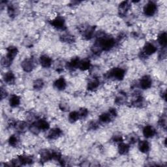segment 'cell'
Masks as SVG:
<instances>
[{
  "mask_svg": "<svg viewBox=\"0 0 167 167\" xmlns=\"http://www.w3.org/2000/svg\"><path fill=\"white\" fill-rule=\"evenodd\" d=\"M125 75V70L122 68H114L112 70H110L108 73V76L109 78H114L115 80H122L123 79V78Z\"/></svg>",
  "mask_w": 167,
  "mask_h": 167,
  "instance_id": "1",
  "label": "cell"
},
{
  "mask_svg": "<svg viewBox=\"0 0 167 167\" xmlns=\"http://www.w3.org/2000/svg\"><path fill=\"white\" fill-rule=\"evenodd\" d=\"M80 33L82 36L87 40L91 39L94 35L95 34V27L87 26H81L80 27Z\"/></svg>",
  "mask_w": 167,
  "mask_h": 167,
  "instance_id": "2",
  "label": "cell"
},
{
  "mask_svg": "<svg viewBox=\"0 0 167 167\" xmlns=\"http://www.w3.org/2000/svg\"><path fill=\"white\" fill-rule=\"evenodd\" d=\"M157 51L156 46L152 43H146L143 48V50L141 52V57L146 58V56L154 54Z\"/></svg>",
  "mask_w": 167,
  "mask_h": 167,
  "instance_id": "3",
  "label": "cell"
},
{
  "mask_svg": "<svg viewBox=\"0 0 167 167\" xmlns=\"http://www.w3.org/2000/svg\"><path fill=\"white\" fill-rule=\"evenodd\" d=\"M157 5L154 2H149L144 8V12L147 16H152L157 11Z\"/></svg>",
  "mask_w": 167,
  "mask_h": 167,
  "instance_id": "4",
  "label": "cell"
},
{
  "mask_svg": "<svg viewBox=\"0 0 167 167\" xmlns=\"http://www.w3.org/2000/svg\"><path fill=\"white\" fill-rule=\"evenodd\" d=\"M50 23L51 25L55 27L56 29L64 30L66 28V22H65V20L63 17L58 16L51 20Z\"/></svg>",
  "mask_w": 167,
  "mask_h": 167,
  "instance_id": "5",
  "label": "cell"
},
{
  "mask_svg": "<svg viewBox=\"0 0 167 167\" xmlns=\"http://www.w3.org/2000/svg\"><path fill=\"white\" fill-rule=\"evenodd\" d=\"M21 67L25 72L30 73L32 71V70H33L35 67V63L34 59L32 58L25 59L24 61L22 62Z\"/></svg>",
  "mask_w": 167,
  "mask_h": 167,
  "instance_id": "6",
  "label": "cell"
},
{
  "mask_svg": "<svg viewBox=\"0 0 167 167\" xmlns=\"http://www.w3.org/2000/svg\"><path fill=\"white\" fill-rule=\"evenodd\" d=\"M139 84H140V87L143 90H147L149 89L151 87L152 85V80L150 76L146 75L144 76L140 80L139 82Z\"/></svg>",
  "mask_w": 167,
  "mask_h": 167,
  "instance_id": "7",
  "label": "cell"
},
{
  "mask_svg": "<svg viewBox=\"0 0 167 167\" xmlns=\"http://www.w3.org/2000/svg\"><path fill=\"white\" fill-rule=\"evenodd\" d=\"M39 62L43 67L48 68L52 66V59L47 55H42L39 58Z\"/></svg>",
  "mask_w": 167,
  "mask_h": 167,
  "instance_id": "8",
  "label": "cell"
},
{
  "mask_svg": "<svg viewBox=\"0 0 167 167\" xmlns=\"http://www.w3.org/2000/svg\"><path fill=\"white\" fill-rule=\"evenodd\" d=\"M40 158L41 163H46L48 161L52 159V151L48 150H43L40 153Z\"/></svg>",
  "mask_w": 167,
  "mask_h": 167,
  "instance_id": "9",
  "label": "cell"
},
{
  "mask_svg": "<svg viewBox=\"0 0 167 167\" xmlns=\"http://www.w3.org/2000/svg\"><path fill=\"white\" fill-rule=\"evenodd\" d=\"M35 125L39 129V131H46L50 127L49 123L44 119H39L34 122Z\"/></svg>",
  "mask_w": 167,
  "mask_h": 167,
  "instance_id": "10",
  "label": "cell"
},
{
  "mask_svg": "<svg viewBox=\"0 0 167 167\" xmlns=\"http://www.w3.org/2000/svg\"><path fill=\"white\" fill-rule=\"evenodd\" d=\"M62 131L59 128L55 127L50 130L48 134V138L50 140H55L62 135Z\"/></svg>",
  "mask_w": 167,
  "mask_h": 167,
  "instance_id": "11",
  "label": "cell"
},
{
  "mask_svg": "<svg viewBox=\"0 0 167 167\" xmlns=\"http://www.w3.org/2000/svg\"><path fill=\"white\" fill-rule=\"evenodd\" d=\"M18 52V50L16 47L13 46H10L7 48V54L5 56L9 59H10L11 61H13L14 59H15L17 55Z\"/></svg>",
  "mask_w": 167,
  "mask_h": 167,
  "instance_id": "12",
  "label": "cell"
},
{
  "mask_svg": "<svg viewBox=\"0 0 167 167\" xmlns=\"http://www.w3.org/2000/svg\"><path fill=\"white\" fill-rule=\"evenodd\" d=\"M130 7H131V5H130L129 2L128 1L122 2L119 5V15L122 16H125L128 12Z\"/></svg>",
  "mask_w": 167,
  "mask_h": 167,
  "instance_id": "13",
  "label": "cell"
},
{
  "mask_svg": "<svg viewBox=\"0 0 167 167\" xmlns=\"http://www.w3.org/2000/svg\"><path fill=\"white\" fill-rule=\"evenodd\" d=\"M143 134L146 138H151L155 136V130L151 125H146L143 129Z\"/></svg>",
  "mask_w": 167,
  "mask_h": 167,
  "instance_id": "14",
  "label": "cell"
},
{
  "mask_svg": "<svg viewBox=\"0 0 167 167\" xmlns=\"http://www.w3.org/2000/svg\"><path fill=\"white\" fill-rule=\"evenodd\" d=\"M54 86L58 90H63L66 89V87L67 86V83L66 80L64 79V78L61 77L54 82Z\"/></svg>",
  "mask_w": 167,
  "mask_h": 167,
  "instance_id": "15",
  "label": "cell"
},
{
  "mask_svg": "<svg viewBox=\"0 0 167 167\" xmlns=\"http://www.w3.org/2000/svg\"><path fill=\"white\" fill-rule=\"evenodd\" d=\"M3 80L5 82H6L7 84L11 85L15 82L16 78L12 71H8L4 75Z\"/></svg>",
  "mask_w": 167,
  "mask_h": 167,
  "instance_id": "16",
  "label": "cell"
},
{
  "mask_svg": "<svg viewBox=\"0 0 167 167\" xmlns=\"http://www.w3.org/2000/svg\"><path fill=\"white\" fill-rule=\"evenodd\" d=\"M80 59L78 58H75L72 59L70 62H69L66 64V67L69 70L73 71L75 70L76 69L78 68V65L80 63Z\"/></svg>",
  "mask_w": 167,
  "mask_h": 167,
  "instance_id": "17",
  "label": "cell"
},
{
  "mask_svg": "<svg viewBox=\"0 0 167 167\" xmlns=\"http://www.w3.org/2000/svg\"><path fill=\"white\" fill-rule=\"evenodd\" d=\"M14 127L15 128L16 131L19 133H23L26 131V130L28 128V126L26 122H15Z\"/></svg>",
  "mask_w": 167,
  "mask_h": 167,
  "instance_id": "18",
  "label": "cell"
},
{
  "mask_svg": "<svg viewBox=\"0 0 167 167\" xmlns=\"http://www.w3.org/2000/svg\"><path fill=\"white\" fill-rule=\"evenodd\" d=\"M21 165H26L31 164L34 162V159L31 156L26 155H22L18 157Z\"/></svg>",
  "mask_w": 167,
  "mask_h": 167,
  "instance_id": "19",
  "label": "cell"
},
{
  "mask_svg": "<svg viewBox=\"0 0 167 167\" xmlns=\"http://www.w3.org/2000/svg\"><path fill=\"white\" fill-rule=\"evenodd\" d=\"M138 148H139V150H140L141 152L147 153L149 151L150 149V143L146 140L140 141L138 144Z\"/></svg>",
  "mask_w": 167,
  "mask_h": 167,
  "instance_id": "20",
  "label": "cell"
},
{
  "mask_svg": "<svg viewBox=\"0 0 167 167\" xmlns=\"http://www.w3.org/2000/svg\"><path fill=\"white\" fill-rule=\"evenodd\" d=\"M130 149V146L128 144H125L122 142H120L118 145V151L119 154L121 155H125L129 152Z\"/></svg>",
  "mask_w": 167,
  "mask_h": 167,
  "instance_id": "21",
  "label": "cell"
},
{
  "mask_svg": "<svg viewBox=\"0 0 167 167\" xmlns=\"http://www.w3.org/2000/svg\"><path fill=\"white\" fill-rule=\"evenodd\" d=\"M20 103V98L16 95H12L9 99V105L11 107H17Z\"/></svg>",
  "mask_w": 167,
  "mask_h": 167,
  "instance_id": "22",
  "label": "cell"
},
{
  "mask_svg": "<svg viewBox=\"0 0 167 167\" xmlns=\"http://www.w3.org/2000/svg\"><path fill=\"white\" fill-rule=\"evenodd\" d=\"M91 67V63L89 59H84L80 61L79 65H78V69L81 71L88 70Z\"/></svg>",
  "mask_w": 167,
  "mask_h": 167,
  "instance_id": "23",
  "label": "cell"
},
{
  "mask_svg": "<svg viewBox=\"0 0 167 167\" xmlns=\"http://www.w3.org/2000/svg\"><path fill=\"white\" fill-rule=\"evenodd\" d=\"M99 80L97 78H94L87 84V90L90 91H94L96 90L99 86Z\"/></svg>",
  "mask_w": 167,
  "mask_h": 167,
  "instance_id": "24",
  "label": "cell"
},
{
  "mask_svg": "<svg viewBox=\"0 0 167 167\" xmlns=\"http://www.w3.org/2000/svg\"><path fill=\"white\" fill-rule=\"evenodd\" d=\"M159 44L162 46V47L165 48L167 43V37L166 32H163L159 35L158 38H157Z\"/></svg>",
  "mask_w": 167,
  "mask_h": 167,
  "instance_id": "25",
  "label": "cell"
},
{
  "mask_svg": "<svg viewBox=\"0 0 167 167\" xmlns=\"http://www.w3.org/2000/svg\"><path fill=\"white\" fill-rule=\"evenodd\" d=\"M112 116L109 112H106L103 113L100 115L99 116V120L100 122L105 123H108L111 122V120L112 119Z\"/></svg>",
  "mask_w": 167,
  "mask_h": 167,
  "instance_id": "26",
  "label": "cell"
},
{
  "mask_svg": "<svg viewBox=\"0 0 167 167\" xmlns=\"http://www.w3.org/2000/svg\"><path fill=\"white\" fill-rule=\"evenodd\" d=\"M144 103V99L141 95H136L133 101V105L136 107H140Z\"/></svg>",
  "mask_w": 167,
  "mask_h": 167,
  "instance_id": "27",
  "label": "cell"
},
{
  "mask_svg": "<svg viewBox=\"0 0 167 167\" xmlns=\"http://www.w3.org/2000/svg\"><path fill=\"white\" fill-rule=\"evenodd\" d=\"M17 11H18L17 7H16V5H15L11 4V5H9L7 7L8 14H9V16L11 18L16 16V15H17Z\"/></svg>",
  "mask_w": 167,
  "mask_h": 167,
  "instance_id": "28",
  "label": "cell"
},
{
  "mask_svg": "<svg viewBox=\"0 0 167 167\" xmlns=\"http://www.w3.org/2000/svg\"><path fill=\"white\" fill-rule=\"evenodd\" d=\"M126 100V95L125 94H119L115 99V103L117 105H122L125 103Z\"/></svg>",
  "mask_w": 167,
  "mask_h": 167,
  "instance_id": "29",
  "label": "cell"
},
{
  "mask_svg": "<svg viewBox=\"0 0 167 167\" xmlns=\"http://www.w3.org/2000/svg\"><path fill=\"white\" fill-rule=\"evenodd\" d=\"M78 119H80L79 114H78V112L76 111H74V112H71L69 115V122L71 123H75L76 122Z\"/></svg>",
  "mask_w": 167,
  "mask_h": 167,
  "instance_id": "30",
  "label": "cell"
},
{
  "mask_svg": "<svg viewBox=\"0 0 167 167\" xmlns=\"http://www.w3.org/2000/svg\"><path fill=\"white\" fill-rule=\"evenodd\" d=\"M61 40L64 43H71L75 41V37H74V36L69 34H65L61 37Z\"/></svg>",
  "mask_w": 167,
  "mask_h": 167,
  "instance_id": "31",
  "label": "cell"
},
{
  "mask_svg": "<svg viewBox=\"0 0 167 167\" xmlns=\"http://www.w3.org/2000/svg\"><path fill=\"white\" fill-rule=\"evenodd\" d=\"M18 143H19V140H18V138L16 135H12L9 139V145L12 147H16Z\"/></svg>",
  "mask_w": 167,
  "mask_h": 167,
  "instance_id": "32",
  "label": "cell"
},
{
  "mask_svg": "<svg viewBox=\"0 0 167 167\" xmlns=\"http://www.w3.org/2000/svg\"><path fill=\"white\" fill-rule=\"evenodd\" d=\"M44 86V82L42 79H37L34 82V88L37 90H41Z\"/></svg>",
  "mask_w": 167,
  "mask_h": 167,
  "instance_id": "33",
  "label": "cell"
},
{
  "mask_svg": "<svg viewBox=\"0 0 167 167\" xmlns=\"http://www.w3.org/2000/svg\"><path fill=\"white\" fill-rule=\"evenodd\" d=\"M12 61H11L10 59H9L6 56L2 58V61H1L2 66L4 67H9V66H11V65L12 64Z\"/></svg>",
  "mask_w": 167,
  "mask_h": 167,
  "instance_id": "34",
  "label": "cell"
},
{
  "mask_svg": "<svg viewBox=\"0 0 167 167\" xmlns=\"http://www.w3.org/2000/svg\"><path fill=\"white\" fill-rule=\"evenodd\" d=\"M138 137L137 134H131V135H130L129 137V138H128V140H129V144H134L137 143L138 141Z\"/></svg>",
  "mask_w": 167,
  "mask_h": 167,
  "instance_id": "35",
  "label": "cell"
},
{
  "mask_svg": "<svg viewBox=\"0 0 167 167\" xmlns=\"http://www.w3.org/2000/svg\"><path fill=\"white\" fill-rule=\"evenodd\" d=\"M78 112V114H79L80 118H85L87 117V115L88 114V110L85 108H82Z\"/></svg>",
  "mask_w": 167,
  "mask_h": 167,
  "instance_id": "36",
  "label": "cell"
},
{
  "mask_svg": "<svg viewBox=\"0 0 167 167\" xmlns=\"http://www.w3.org/2000/svg\"><path fill=\"white\" fill-rule=\"evenodd\" d=\"M158 123L162 128L166 129V118L165 115V116H162L159 119Z\"/></svg>",
  "mask_w": 167,
  "mask_h": 167,
  "instance_id": "37",
  "label": "cell"
},
{
  "mask_svg": "<svg viewBox=\"0 0 167 167\" xmlns=\"http://www.w3.org/2000/svg\"><path fill=\"white\" fill-rule=\"evenodd\" d=\"M99 127V124L97 123L96 122H91L89 125H88V129H90V130H96L97 128Z\"/></svg>",
  "mask_w": 167,
  "mask_h": 167,
  "instance_id": "38",
  "label": "cell"
},
{
  "mask_svg": "<svg viewBox=\"0 0 167 167\" xmlns=\"http://www.w3.org/2000/svg\"><path fill=\"white\" fill-rule=\"evenodd\" d=\"M112 140L114 142H123V138L120 135H114L113 136Z\"/></svg>",
  "mask_w": 167,
  "mask_h": 167,
  "instance_id": "39",
  "label": "cell"
},
{
  "mask_svg": "<svg viewBox=\"0 0 167 167\" xmlns=\"http://www.w3.org/2000/svg\"><path fill=\"white\" fill-rule=\"evenodd\" d=\"M59 108L61 109V110L66 112L69 109V106L67 103H61L59 105Z\"/></svg>",
  "mask_w": 167,
  "mask_h": 167,
  "instance_id": "40",
  "label": "cell"
},
{
  "mask_svg": "<svg viewBox=\"0 0 167 167\" xmlns=\"http://www.w3.org/2000/svg\"><path fill=\"white\" fill-rule=\"evenodd\" d=\"M7 96V91L5 90H4V88L2 87L1 88V98H2V99L6 98Z\"/></svg>",
  "mask_w": 167,
  "mask_h": 167,
  "instance_id": "41",
  "label": "cell"
},
{
  "mask_svg": "<svg viewBox=\"0 0 167 167\" xmlns=\"http://www.w3.org/2000/svg\"><path fill=\"white\" fill-rule=\"evenodd\" d=\"M108 112L112 115V116L114 118V117H115L118 114V112H117V111L116 110H115V108H111L109 109V111H108Z\"/></svg>",
  "mask_w": 167,
  "mask_h": 167,
  "instance_id": "42",
  "label": "cell"
}]
</instances>
